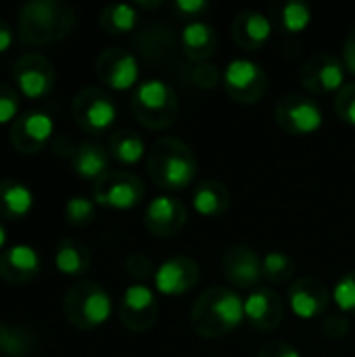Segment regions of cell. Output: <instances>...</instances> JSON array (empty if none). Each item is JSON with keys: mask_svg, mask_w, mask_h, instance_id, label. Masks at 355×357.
Wrapping results in <instances>:
<instances>
[{"mask_svg": "<svg viewBox=\"0 0 355 357\" xmlns=\"http://www.w3.org/2000/svg\"><path fill=\"white\" fill-rule=\"evenodd\" d=\"M245 320V299L228 287H209L192 305L190 322L199 337L222 339Z\"/></svg>", "mask_w": 355, "mask_h": 357, "instance_id": "6da1fadb", "label": "cell"}, {"mask_svg": "<svg viewBox=\"0 0 355 357\" xmlns=\"http://www.w3.org/2000/svg\"><path fill=\"white\" fill-rule=\"evenodd\" d=\"M75 25L73 8L63 0H31L21 6L17 31L21 42L31 46H48L71 33Z\"/></svg>", "mask_w": 355, "mask_h": 357, "instance_id": "7a4b0ae2", "label": "cell"}, {"mask_svg": "<svg viewBox=\"0 0 355 357\" xmlns=\"http://www.w3.org/2000/svg\"><path fill=\"white\" fill-rule=\"evenodd\" d=\"M146 172L163 190H182L197 178L199 165L192 149L174 136H163L146 153Z\"/></svg>", "mask_w": 355, "mask_h": 357, "instance_id": "3957f363", "label": "cell"}, {"mask_svg": "<svg viewBox=\"0 0 355 357\" xmlns=\"http://www.w3.org/2000/svg\"><path fill=\"white\" fill-rule=\"evenodd\" d=\"M113 312L111 295L94 280H80L69 287L63 297V314L67 322L80 331H94L103 326Z\"/></svg>", "mask_w": 355, "mask_h": 357, "instance_id": "277c9868", "label": "cell"}, {"mask_svg": "<svg viewBox=\"0 0 355 357\" xmlns=\"http://www.w3.org/2000/svg\"><path fill=\"white\" fill-rule=\"evenodd\" d=\"M180 111L176 90L163 79H144L132 94V113L149 130H167Z\"/></svg>", "mask_w": 355, "mask_h": 357, "instance_id": "5b68a950", "label": "cell"}, {"mask_svg": "<svg viewBox=\"0 0 355 357\" xmlns=\"http://www.w3.org/2000/svg\"><path fill=\"white\" fill-rule=\"evenodd\" d=\"M222 84L226 94L241 105H255L268 92V75L264 67L245 56L232 59L226 65L222 73Z\"/></svg>", "mask_w": 355, "mask_h": 357, "instance_id": "8992f818", "label": "cell"}, {"mask_svg": "<svg viewBox=\"0 0 355 357\" xmlns=\"http://www.w3.org/2000/svg\"><path fill=\"white\" fill-rule=\"evenodd\" d=\"M144 184L142 180L123 169H109L92 184V199L96 205L107 209H132L144 199Z\"/></svg>", "mask_w": 355, "mask_h": 357, "instance_id": "52a82bcc", "label": "cell"}, {"mask_svg": "<svg viewBox=\"0 0 355 357\" xmlns=\"http://www.w3.org/2000/svg\"><path fill=\"white\" fill-rule=\"evenodd\" d=\"M71 115L73 121L88 134L100 136L111 130L117 117V107L113 98L94 86H88L80 90L71 102Z\"/></svg>", "mask_w": 355, "mask_h": 357, "instance_id": "ba28073f", "label": "cell"}, {"mask_svg": "<svg viewBox=\"0 0 355 357\" xmlns=\"http://www.w3.org/2000/svg\"><path fill=\"white\" fill-rule=\"evenodd\" d=\"M13 82L21 96L40 100L54 88L56 73L48 56L40 52H25L13 65Z\"/></svg>", "mask_w": 355, "mask_h": 357, "instance_id": "9c48e42d", "label": "cell"}, {"mask_svg": "<svg viewBox=\"0 0 355 357\" xmlns=\"http://www.w3.org/2000/svg\"><path fill=\"white\" fill-rule=\"evenodd\" d=\"M278 126L293 136H310L320 130L324 115L322 107L305 94H285L276 102Z\"/></svg>", "mask_w": 355, "mask_h": 357, "instance_id": "30bf717a", "label": "cell"}, {"mask_svg": "<svg viewBox=\"0 0 355 357\" xmlns=\"http://www.w3.org/2000/svg\"><path fill=\"white\" fill-rule=\"evenodd\" d=\"M54 134V121L46 111L29 109L19 113V117L10 123L8 140L13 149L21 155L40 153Z\"/></svg>", "mask_w": 355, "mask_h": 357, "instance_id": "8fae6325", "label": "cell"}, {"mask_svg": "<svg viewBox=\"0 0 355 357\" xmlns=\"http://www.w3.org/2000/svg\"><path fill=\"white\" fill-rule=\"evenodd\" d=\"M119 320L132 333H146L159 320V301L146 284H132L119 301Z\"/></svg>", "mask_w": 355, "mask_h": 357, "instance_id": "7c38bea8", "label": "cell"}, {"mask_svg": "<svg viewBox=\"0 0 355 357\" xmlns=\"http://www.w3.org/2000/svg\"><path fill=\"white\" fill-rule=\"evenodd\" d=\"M94 73L111 90H130L136 86L140 69L136 56L126 48H105L94 63Z\"/></svg>", "mask_w": 355, "mask_h": 357, "instance_id": "4fadbf2b", "label": "cell"}, {"mask_svg": "<svg viewBox=\"0 0 355 357\" xmlns=\"http://www.w3.org/2000/svg\"><path fill=\"white\" fill-rule=\"evenodd\" d=\"M222 272L226 280L241 291H253L264 280L262 274V257L255 249L247 245H230L222 253Z\"/></svg>", "mask_w": 355, "mask_h": 357, "instance_id": "5bb4252c", "label": "cell"}, {"mask_svg": "<svg viewBox=\"0 0 355 357\" xmlns=\"http://www.w3.org/2000/svg\"><path fill=\"white\" fill-rule=\"evenodd\" d=\"M299 79L308 92L318 96L339 92L345 86V65L333 54H314L301 67Z\"/></svg>", "mask_w": 355, "mask_h": 357, "instance_id": "9a60e30c", "label": "cell"}, {"mask_svg": "<svg viewBox=\"0 0 355 357\" xmlns=\"http://www.w3.org/2000/svg\"><path fill=\"white\" fill-rule=\"evenodd\" d=\"M188 220L186 205L169 195L155 197L144 211V226L153 236L159 238H172L176 236Z\"/></svg>", "mask_w": 355, "mask_h": 357, "instance_id": "2e32d148", "label": "cell"}, {"mask_svg": "<svg viewBox=\"0 0 355 357\" xmlns=\"http://www.w3.org/2000/svg\"><path fill=\"white\" fill-rule=\"evenodd\" d=\"M287 299H289L291 312L297 318L314 320V318L326 314V310L333 301V293L328 291V287L322 280L305 276L289 287Z\"/></svg>", "mask_w": 355, "mask_h": 357, "instance_id": "e0dca14e", "label": "cell"}, {"mask_svg": "<svg viewBox=\"0 0 355 357\" xmlns=\"http://www.w3.org/2000/svg\"><path fill=\"white\" fill-rule=\"evenodd\" d=\"M153 278H155V287L159 293L178 297V295H184L197 287V282L201 278V270L192 257L176 255V257L165 259L155 270Z\"/></svg>", "mask_w": 355, "mask_h": 357, "instance_id": "ac0fdd59", "label": "cell"}, {"mask_svg": "<svg viewBox=\"0 0 355 357\" xmlns=\"http://www.w3.org/2000/svg\"><path fill=\"white\" fill-rule=\"evenodd\" d=\"M285 316L282 297L270 287L253 289L245 299V320L259 333H272Z\"/></svg>", "mask_w": 355, "mask_h": 357, "instance_id": "d6986e66", "label": "cell"}, {"mask_svg": "<svg viewBox=\"0 0 355 357\" xmlns=\"http://www.w3.org/2000/svg\"><path fill=\"white\" fill-rule=\"evenodd\" d=\"M42 268V259L31 245L15 243L0 253V278L10 284L31 282Z\"/></svg>", "mask_w": 355, "mask_h": 357, "instance_id": "ffe728a7", "label": "cell"}, {"mask_svg": "<svg viewBox=\"0 0 355 357\" xmlns=\"http://www.w3.org/2000/svg\"><path fill=\"white\" fill-rule=\"evenodd\" d=\"M272 21L268 15L247 8L232 19V40L243 50H262L272 36Z\"/></svg>", "mask_w": 355, "mask_h": 357, "instance_id": "44dd1931", "label": "cell"}, {"mask_svg": "<svg viewBox=\"0 0 355 357\" xmlns=\"http://www.w3.org/2000/svg\"><path fill=\"white\" fill-rule=\"evenodd\" d=\"M218 33L216 29L197 19V21H188L184 27H182V33H180V44H182V50L184 54L195 61V63H207L216 50H218Z\"/></svg>", "mask_w": 355, "mask_h": 357, "instance_id": "7402d4cb", "label": "cell"}, {"mask_svg": "<svg viewBox=\"0 0 355 357\" xmlns=\"http://www.w3.org/2000/svg\"><path fill=\"white\" fill-rule=\"evenodd\" d=\"M71 167L82 180L96 182L103 174L109 172V151L96 142H82L69 151Z\"/></svg>", "mask_w": 355, "mask_h": 357, "instance_id": "603a6c76", "label": "cell"}, {"mask_svg": "<svg viewBox=\"0 0 355 357\" xmlns=\"http://www.w3.org/2000/svg\"><path fill=\"white\" fill-rule=\"evenodd\" d=\"M92 264V253L86 243L80 238L67 236L56 245L54 251V266L61 274L65 276H84L90 270Z\"/></svg>", "mask_w": 355, "mask_h": 357, "instance_id": "cb8c5ba5", "label": "cell"}, {"mask_svg": "<svg viewBox=\"0 0 355 357\" xmlns=\"http://www.w3.org/2000/svg\"><path fill=\"white\" fill-rule=\"evenodd\" d=\"M230 190L226 188V184L218 182V180H203L197 184L195 192H192V205L197 209L199 215L203 218H220L228 211L230 207Z\"/></svg>", "mask_w": 355, "mask_h": 357, "instance_id": "d4e9b609", "label": "cell"}, {"mask_svg": "<svg viewBox=\"0 0 355 357\" xmlns=\"http://www.w3.org/2000/svg\"><path fill=\"white\" fill-rule=\"evenodd\" d=\"M33 207L31 190L19 180H0V220H23Z\"/></svg>", "mask_w": 355, "mask_h": 357, "instance_id": "484cf974", "label": "cell"}, {"mask_svg": "<svg viewBox=\"0 0 355 357\" xmlns=\"http://www.w3.org/2000/svg\"><path fill=\"white\" fill-rule=\"evenodd\" d=\"M270 21L282 33H299L310 25L312 10H310V4L301 0L274 2L270 6Z\"/></svg>", "mask_w": 355, "mask_h": 357, "instance_id": "4316f807", "label": "cell"}, {"mask_svg": "<svg viewBox=\"0 0 355 357\" xmlns=\"http://www.w3.org/2000/svg\"><path fill=\"white\" fill-rule=\"evenodd\" d=\"M36 335L21 326L0 320V356L2 357H31L36 354Z\"/></svg>", "mask_w": 355, "mask_h": 357, "instance_id": "83f0119b", "label": "cell"}, {"mask_svg": "<svg viewBox=\"0 0 355 357\" xmlns=\"http://www.w3.org/2000/svg\"><path fill=\"white\" fill-rule=\"evenodd\" d=\"M109 155L121 165H136L146 151L144 140L132 130H115L109 136Z\"/></svg>", "mask_w": 355, "mask_h": 357, "instance_id": "f1b7e54d", "label": "cell"}, {"mask_svg": "<svg viewBox=\"0 0 355 357\" xmlns=\"http://www.w3.org/2000/svg\"><path fill=\"white\" fill-rule=\"evenodd\" d=\"M140 21V15L136 10L134 4H126V2H113L107 4L100 15H98V23L100 27L111 33V36H123L136 29Z\"/></svg>", "mask_w": 355, "mask_h": 357, "instance_id": "f546056e", "label": "cell"}, {"mask_svg": "<svg viewBox=\"0 0 355 357\" xmlns=\"http://www.w3.org/2000/svg\"><path fill=\"white\" fill-rule=\"evenodd\" d=\"M295 261L282 251H270L262 257V274L270 284H287L295 276Z\"/></svg>", "mask_w": 355, "mask_h": 357, "instance_id": "4dcf8cb0", "label": "cell"}, {"mask_svg": "<svg viewBox=\"0 0 355 357\" xmlns=\"http://www.w3.org/2000/svg\"><path fill=\"white\" fill-rule=\"evenodd\" d=\"M96 218V203L88 197H71L65 203V220L75 228H86Z\"/></svg>", "mask_w": 355, "mask_h": 357, "instance_id": "1f68e13d", "label": "cell"}, {"mask_svg": "<svg viewBox=\"0 0 355 357\" xmlns=\"http://www.w3.org/2000/svg\"><path fill=\"white\" fill-rule=\"evenodd\" d=\"M333 301L337 303L339 312L347 316H355V270L345 272L337 280L333 289Z\"/></svg>", "mask_w": 355, "mask_h": 357, "instance_id": "d6a6232c", "label": "cell"}, {"mask_svg": "<svg viewBox=\"0 0 355 357\" xmlns=\"http://www.w3.org/2000/svg\"><path fill=\"white\" fill-rule=\"evenodd\" d=\"M21 94L15 86L0 82V126L13 123L19 117Z\"/></svg>", "mask_w": 355, "mask_h": 357, "instance_id": "836d02e7", "label": "cell"}, {"mask_svg": "<svg viewBox=\"0 0 355 357\" xmlns=\"http://www.w3.org/2000/svg\"><path fill=\"white\" fill-rule=\"evenodd\" d=\"M335 111H337V115L345 123H349V126L355 128V82L345 84L337 92V96H335Z\"/></svg>", "mask_w": 355, "mask_h": 357, "instance_id": "e575fe53", "label": "cell"}, {"mask_svg": "<svg viewBox=\"0 0 355 357\" xmlns=\"http://www.w3.org/2000/svg\"><path fill=\"white\" fill-rule=\"evenodd\" d=\"M190 79L197 88H203V90H211L216 88L220 82H222V73L220 69L213 65V63H197L190 71Z\"/></svg>", "mask_w": 355, "mask_h": 357, "instance_id": "d590c367", "label": "cell"}, {"mask_svg": "<svg viewBox=\"0 0 355 357\" xmlns=\"http://www.w3.org/2000/svg\"><path fill=\"white\" fill-rule=\"evenodd\" d=\"M123 268H126V274L132 276L134 280H138L140 284H142L146 278L155 276V268H153L151 259H149L146 255H142V253H132V255H128Z\"/></svg>", "mask_w": 355, "mask_h": 357, "instance_id": "8d00e7d4", "label": "cell"}, {"mask_svg": "<svg viewBox=\"0 0 355 357\" xmlns=\"http://www.w3.org/2000/svg\"><path fill=\"white\" fill-rule=\"evenodd\" d=\"M349 328H352L349 316L343 312H335V314L326 316L322 322V333L326 339H343V337H347Z\"/></svg>", "mask_w": 355, "mask_h": 357, "instance_id": "74e56055", "label": "cell"}, {"mask_svg": "<svg viewBox=\"0 0 355 357\" xmlns=\"http://www.w3.org/2000/svg\"><path fill=\"white\" fill-rule=\"evenodd\" d=\"M207 8H209V4L205 0H178V2H174L176 15L182 19H188V21H197Z\"/></svg>", "mask_w": 355, "mask_h": 357, "instance_id": "f35d334b", "label": "cell"}, {"mask_svg": "<svg viewBox=\"0 0 355 357\" xmlns=\"http://www.w3.org/2000/svg\"><path fill=\"white\" fill-rule=\"evenodd\" d=\"M257 357H303L293 345L285 343V341H272V343H266Z\"/></svg>", "mask_w": 355, "mask_h": 357, "instance_id": "ab89813d", "label": "cell"}, {"mask_svg": "<svg viewBox=\"0 0 355 357\" xmlns=\"http://www.w3.org/2000/svg\"><path fill=\"white\" fill-rule=\"evenodd\" d=\"M343 65L355 75V25L347 31L343 42Z\"/></svg>", "mask_w": 355, "mask_h": 357, "instance_id": "60d3db41", "label": "cell"}, {"mask_svg": "<svg viewBox=\"0 0 355 357\" xmlns=\"http://www.w3.org/2000/svg\"><path fill=\"white\" fill-rule=\"evenodd\" d=\"M10 44H13V29H10V25L0 17V54L6 52V50L10 48Z\"/></svg>", "mask_w": 355, "mask_h": 357, "instance_id": "b9f144b4", "label": "cell"}, {"mask_svg": "<svg viewBox=\"0 0 355 357\" xmlns=\"http://www.w3.org/2000/svg\"><path fill=\"white\" fill-rule=\"evenodd\" d=\"M8 247V238H6V228L2 226V222H0V253L4 251Z\"/></svg>", "mask_w": 355, "mask_h": 357, "instance_id": "7bdbcfd3", "label": "cell"}, {"mask_svg": "<svg viewBox=\"0 0 355 357\" xmlns=\"http://www.w3.org/2000/svg\"><path fill=\"white\" fill-rule=\"evenodd\" d=\"M161 4H163V2L157 0V2H138L136 6H142V8H159Z\"/></svg>", "mask_w": 355, "mask_h": 357, "instance_id": "ee69618b", "label": "cell"}]
</instances>
